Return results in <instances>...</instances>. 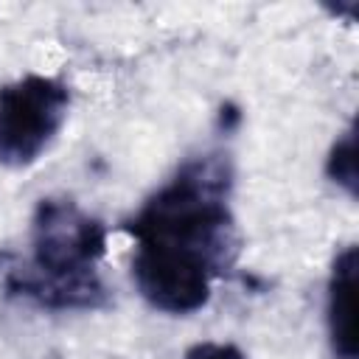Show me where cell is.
I'll return each instance as SVG.
<instances>
[{"label":"cell","mask_w":359,"mask_h":359,"mask_svg":"<svg viewBox=\"0 0 359 359\" xmlns=\"http://www.w3.org/2000/svg\"><path fill=\"white\" fill-rule=\"evenodd\" d=\"M230 191L227 154L205 151L188 157L126 222L132 280L151 309L182 317L208 306L238 255Z\"/></svg>","instance_id":"cell-1"},{"label":"cell","mask_w":359,"mask_h":359,"mask_svg":"<svg viewBox=\"0 0 359 359\" xmlns=\"http://www.w3.org/2000/svg\"><path fill=\"white\" fill-rule=\"evenodd\" d=\"M107 227L67 196H45L31 216V252H0V289L50 311L107 306L98 261Z\"/></svg>","instance_id":"cell-2"},{"label":"cell","mask_w":359,"mask_h":359,"mask_svg":"<svg viewBox=\"0 0 359 359\" xmlns=\"http://www.w3.org/2000/svg\"><path fill=\"white\" fill-rule=\"evenodd\" d=\"M70 107L65 81L28 73L0 87V165L25 168L56 140Z\"/></svg>","instance_id":"cell-3"},{"label":"cell","mask_w":359,"mask_h":359,"mask_svg":"<svg viewBox=\"0 0 359 359\" xmlns=\"http://www.w3.org/2000/svg\"><path fill=\"white\" fill-rule=\"evenodd\" d=\"M328 342L337 359H356V244L334 255L325 294Z\"/></svg>","instance_id":"cell-4"},{"label":"cell","mask_w":359,"mask_h":359,"mask_svg":"<svg viewBox=\"0 0 359 359\" xmlns=\"http://www.w3.org/2000/svg\"><path fill=\"white\" fill-rule=\"evenodd\" d=\"M325 174L331 182L342 185L351 196H356V126H348L342 137L331 146L325 157Z\"/></svg>","instance_id":"cell-5"},{"label":"cell","mask_w":359,"mask_h":359,"mask_svg":"<svg viewBox=\"0 0 359 359\" xmlns=\"http://www.w3.org/2000/svg\"><path fill=\"white\" fill-rule=\"evenodd\" d=\"M182 359H247V353L233 345V342H213V339H205V342H194Z\"/></svg>","instance_id":"cell-6"}]
</instances>
